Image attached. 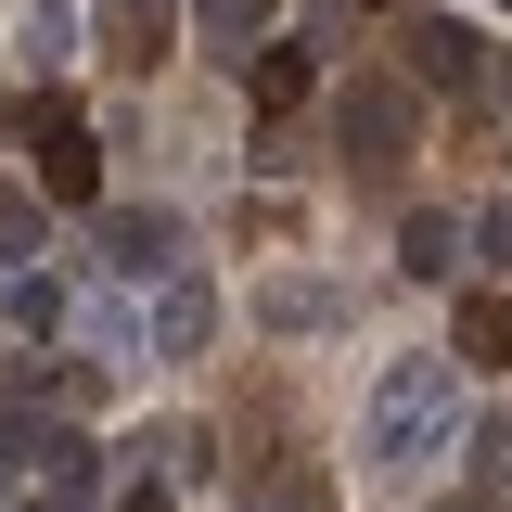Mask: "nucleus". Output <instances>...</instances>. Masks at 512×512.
<instances>
[{
    "instance_id": "obj_3",
    "label": "nucleus",
    "mask_w": 512,
    "mask_h": 512,
    "mask_svg": "<svg viewBox=\"0 0 512 512\" xmlns=\"http://www.w3.org/2000/svg\"><path fill=\"white\" fill-rule=\"evenodd\" d=\"M13 128H26V167H39V192H52V205H103V141L64 116V90H39Z\"/></svg>"
},
{
    "instance_id": "obj_10",
    "label": "nucleus",
    "mask_w": 512,
    "mask_h": 512,
    "mask_svg": "<svg viewBox=\"0 0 512 512\" xmlns=\"http://www.w3.org/2000/svg\"><path fill=\"white\" fill-rule=\"evenodd\" d=\"M269 26H282V0H192V39H205V52H231V64H244Z\"/></svg>"
},
{
    "instance_id": "obj_9",
    "label": "nucleus",
    "mask_w": 512,
    "mask_h": 512,
    "mask_svg": "<svg viewBox=\"0 0 512 512\" xmlns=\"http://www.w3.org/2000/svg\"><path fill=\"white\" fill-rule=\"evenodd\" d=\"M448 359H461V372H512V295H461Z\"/></svg>"
},
{
    "instance_id": "obj_14",
    "label": "nucleus",
    "mask_w": 512,
    "mask_h": 512,
    "mask_svg": "<svg viewBox=\"0 0 512 512\" xmlns=\"http://www.w3.org/2000/svg\"><path fill=\"white\" fill-rule=\"evenodd\" d=\"M269 320H282V333H320V320H333V295H320V282H282V295H269Z\"/></svg>"
},
{
    "instance_id": "obj_17",
    "label": "nucleus",
    "mask_w": 512,
    "mask_h": 512,
    "mask_svg": "<svg viewBox=\"0 0 512 512\" xmlns=\"http://www.w3.org/2000/svg\"><path fill=\"white\" fill-rule=\"evenodd\" d=\"M474 474H487V487H512V423H487V436H474Z\"/></svg>"
},
{
    "instance_id": "obj_18",
    "label": "nucleus",
    "mask_w": 512,
    "mask_h": 512,
    "mask_svg": "<svg viewBox=\"0 0 512 512\" xmlns=\"http://www.w3.org/2000/svg\"><path fill=\"white\" fill-rule=\"evenodd\" d=\"M39 244V205H0V256H26Z\"/></svg>"
},
{
    "instance_id": "obj_11",
    "label": "nucleus",
    "mask_w": 512,
    "mask_h": 512,
    "mask_svg": "<svg viewBox=\"0 0 512 512\" xmlns=\"http://www.w3.org/2000/svg\"><path fill=\"white\" fill-rule=\"evenodd\" d=\"M308 77H320L308 52H244V90H256V116H295V103H308Z\"/></svg>"
},
{
    "instance_id": "obj_12",
    "label": "nucleus",
    "mask_w": 512,
    "mask_h": 512,
    "mask_svg": "<svg viewBox=\"0 0 512 512\" xmlns=\"http://www.w3.org/2000/svg\"><path fill=\"white\" fill-rule=\"evenodd\" d=\"M397 269H410V282H461V231H448L436 205H423V218L397 231Z\"/></svg>"
},
{
    "instance_id": "obj_7",
    "label": "nucleus",
    "mask_w": 512,
    "mask_h": 512,
    "mask_svg": "<svg viewBox=\"0 0 512 512\" xmlns=\"http://www.w3.org/2000/svg\"><path fill=\"white\" fill-rule=\"evenodd\" d=\"M103 256H116V282H167V269H180V218H154V205H103Z\"/></svg>"
},
{
    "instance_id": "obj_21",
    "label": "nucleus",
    "mask_w": 512,
    "mask_h": 512,
    "mask_svg": "<svg viewBox=\"0 0 512 512\" xmlns=\"http://www.w3.org/2000/svg\"><path fill=\"white\" fill-rule=\"evenodd\" d=\"M372 13H410V0H372Z\"/></svg>"
},
{
    "instance_id": "obj_19",
    "label": "nucleus",
    "mask_w": 512,
    "mask_h": 512,
    "mask_svg": "<svg viewBox=\"0 0 512 512\" xmlns=\"http://www.w3.org/2000/svg\"><path fill=\"white\" fill-rule=\"evenodd\" d=\"M128 512H167V487H128Z\"/></svg>"
},
{
    "instance_id": "obj_15",
    "label": "nucleus",
    "mask_w": 512,
    "mask_h": 512,
    "mask_svg": "<svg viewBox=\"0 0 512 512\" xmlns=\"http://www.w3.org/2000/svg\"><path fill=\"white\" fill-rule=\"evenodd\" d=\"M474 269H512V205H487V218H474Z\"/></svg>"
},
{
    "instance_id": "obj_4",
    "label": "nucleus",
    "mask_w": 512,
    "mask_h": 512,
    "mask_svg": "<svg viewBox=\"0 0 512 512\" xmlns=\"http://www.w3.org/2000/svg\"><path fill=\"white\" fill-rule=\"evenodd\" d=\"M397 77H410V90H474V77H487V39H474L461 13H410V26H397Z\"/></svg>"
},
{
    "instance_id": "obj_20",
    "label": "nucleus",
    "mask_w": 512,
    "mask_h": 512,
    "mask_svg": "<svg viewBox=\"0 0 512 512\" xmlns=\"http://www.w3.org/2000/svg\"><path fill=\"white\" fill-rule=\"evenodd\" d=\"M13 461H26V448H0V500H13Z\"/></svg>"
},
{
    "instance_id": "obj_22",
    "label": "nucleus",
    "mask_w": 512,
    "mask_h": 512,
    "mask_svg": "<svg viewBox=\"0 0 512 512\" xmlns=\"http://www.w3.org/2000/svg\"><path fill=\"white\" fill-rule=\"evenodd\" d=\"M461 512H474V500H461Z\"/></svg>"
},
{
    "instance_id": "obj_6",
    "label": "nucleus",
    "mask_w": 512,
    "mask_h": 512,
    "mask_svg": "<svg viewBox=\"0 0 512 512\" xmlns=\"http://www.w3.org/2000/svg\"><path fill=\"white\" fill-rule=\"evenodd\" d=\"M26 461H39V512H90V500H103V448L77 436V423L26 436Z\"/></svg>"
},
{
    "instance_id": "obj_5",
    "label": "nucleus",
    "mask_w": 512,
    "mask_h": 512,
    "mask_svg": "<svg viewBox=\"0 0 512 512\" xmlns=\"http://www.w3.org/2000/svg\"><path fill=\"white\" fill-rule=\"evenodd\" d=\"M154 295V359H205V333H218V282L205 269H167V282H141Z\"/></svg>"
},
{
    "instance_id": "obj_16",
    "label": "nucleus",
    "mask_w": 512,
    "mask_h": 512,
    "mask_svg": "<svg viewBox=\"0 0 512 512\" xmlns=\"http://www.w3.org/2000/svg\"><path fill=\"white\" fill-rule=\"evenodd\" d=\"M269 512H333V474H282V487H269Z\"/></svg>"
},
{
    "instance_id": "obj_2",
    "label": "nucleus",
    "mask_w": 512,
    "mask_h": 512,
    "mask_svg": "<svg viewBox=\"0 0 512 512\" xmlns=\"http://www.w3.org/2000/svg\"><path fill=\"white\" fill-rule=\"evenodd\" d=\"M410 141H423V90L410 77H346L333 90V154L346 167H397Z\"/></svg>"
},
{
    "instance_id": "obj_1",
    "label": "nucleus",
    "mask_w": 512,
    "mask_h": 512,
    "mask_svg": "<svg viewBox=\"0 0 512 512\" xmlns=\"http://www.w3.org/2000/svg\"><path fill=\"white\" fill-rule=\"evenodd\" d=\"M461 436V359H384L372 410H359V461L372 474H410Z\"/></svg>"
},
{
    "instance_id": "obj_8",
    "label": "nucleus",
    "mask_w": 512,
    "mask_h": 512,
    "mask_svg": "<svg viewBox=\"0 0 512 512\" xmlns=\"http://www.w3.org/2000/svg\"><path fill=\"white\" fill-rule=\"evenodd\" d=\"M167 39H180V0H103V52H116L128 77H154Z\"/></svg>"
},
{
    "instance_id": "obj_13",
    "label": "nucleus",
    "mask_w": 512,
    "mask_h": 512,
    "mask_svg": "<svg viewBox=\"0 0 512 512\" xmlns=\"http://www.w3.org/2000/svg\"><path fill=\"white\" fill-rule=\"evenodd\" d=\"M64 320H77V295L52 269H13V333H64Z\"/></svg>"
}]
</instances>
